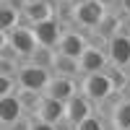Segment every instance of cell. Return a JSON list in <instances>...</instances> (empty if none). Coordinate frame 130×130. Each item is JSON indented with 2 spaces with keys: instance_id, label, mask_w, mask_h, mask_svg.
Listing matches in <instances>:
<instances>
[{
  "instance_id": "9c48e42d",
  "label": "cell",
  "mask_w": 130,
  "mask_h": 130,
  "mask_svg": "<svg viewBox=\"0 0 130 130\" xmlns=\"http://www.w3.org/2000/svg\"><path fill=\"white\" fill-rule=\"evenodd\" d=\"M78 62V73L81 75H89V73H104L109 68L107 62V55H104V47L96 44V42H89V47L81 52V57L75 60Z\"/></svg>"
},
{
  "instance_id": "8fae6325",
  "label": "cell",
  "mask_w": 130,
  "mask_h": 130,
  "mask_svg": "<svg viewBox=\"0 0 130 130\" xmlns=\"http://www.w3.org/2000/svg\"><path fill=\"white\" fill-rule=\"evenodd\" d=\"M96 112V107L86 99V96H81V94H75V96H70L68 102L62 104V120L68 122V125H78V122H83L86 117H91Z\"/></svg>"
},
{
  "instance_id": "9a60e30c",
  "label": "cell",
  "mask_w": 130,
  "mask_h": 130,
  "mask_svg": "<svg viewBox=\"0 0 130 130\" xmlns=\"http://www.w3.org/2000/svg\"><path fill=\"white\" fill-rule=\"evenodd\" d=\"M21 115H24V112H21V107H18L16 94L3 96V99H0V130H3V127H8L10 122H16Z\"/></svg>"
},
{
  "instance_id": "d6986e66",
  "label": "cell",
  "mask_w": 130,
  "mask_h": 130,
  "mask_svg": "<svg viewBox=\"0 0 130 130\" xmlns=\"http://www.w3.org/2000/svg\"><path fill=\"white\" fill-rule=\"evenodd\" d=\"M52 60H55V50H50V47H37L34 52H31V57H29L26 62L37 65V68H47V70H50Z\"/></svg>"
},
{
  "instance_id": "cb8c5ba5",
  "label": "cell",
  "mask_w": 130,
  "mask_h": 130,
  "mask_svg": "<svg viewBox=\"0 0 130 130\" xmlns=\"http://www.w3.org/2000/svg\"><path fill=\"white\" fill-rule=\"evenodd\" d=\"M120 29H122V34L130 37V13H120Z\"/></svg>"
},
{
  "instance_id": "f1b7e54d",
  "label": "cell",
  "mask_w": 130,
  "mask_h": 130,
  "mask_svg": "<svg viewBox=\"0 0 130 130\" xmlns=\"http://www.w3.org/2000/svg\"><path fill=\"white\" fill-rule=\"evenodd\" d=\"M122 96H127V99H130V75H127V83L122 86V91H120Z\"/></svg>"
},
{
  "instance_id": "44dd1931",
  "label": "cell",
  "mask_w": 130,
  "mask_h": 130,
  "mask_svg": "<svg viewBox=\"0 0 130 130\" xmlns=\"http://www.w3.org/2000/svg\"><path fill=\"white\" fill-rule=\"evenodd\" d=\"M16 78H10V75H0V99L3 96H10V94H16Z\"/></svg>"
},
{
  "instance_id": "83f0119b",
  "label": "cell",
  "mask_w": 130,
  "mask_h": 130,
  "mask_svg": "<svg viewBox=\"0 0 130 130\" xmlns=\"http://www.w3.org/2000/svg\"><path fill=\"white\" fill-rule=\"evenodd\" d=\"M55 5H62V8H68V5H73V3H78V0H52Z\"/></svg>"
},
{
  "instance_id": "f546056e",
  "label": "cell",
  "mask_w": 130,
  "mask_h": 130,
  "mask_svg": "<svg viewBox=\"0 0 130 130\" xmlns=\"http://www.w3.org/2000/svg\"><path fill=\"white\" fill-rule=\"evenodd\" d=\"M5 44H8V39H5V34H3V31H0V52L5 50Z\"/></svg>"
},
{
  "instance_id": "277c9868",
  "label": "cell",
  "mask_w": 130,
  "mask_h": 130,
  "mask_svg": "<svg viewBox=\"0 0 130 130\" xmlns=\"http://www.w3.org/2000/svg\"><path fill=\"white\" fill-rule=\"evenodd\" d=\"M102 47H104V55H107L109 68L125 70L130 75V37L120 31V34H115L112 39H107Z\"/></svg>"
},
{
  "instance_id": "5b68a950",
  "label": "cell",
  "mask_w": 130,
  "mask_h": 130,
  "mask_svg": "<svg viewBox=\"0 0 130 130\" xmlns=\"http://www.w3.org/2000/svg\"><path fill=\"white\" fill-rule=\"evenodd\" d=\"M99 112L104 115L109 130H130V99L127 96H122V94L112 96Z\"/></svg>"
},
{
  "instance_id": "d4e9b609",
  "label": "cell",
  "mask_w": 130,
  "mask_h": 130,
  "mask_svg": "<svg viewBox=\"0 0 130 130\" xmlns=\"http://www.w3.org/2000/svg\"><path fill=\"white\" fill-rule=\"evenodd\" d=\"M3 3H5V5H10L13 10H18V13H21V10L26 8V3H29V0H3Z\"/></svg>"
},
{
  "instance_id": "6da1fadb",
  "label": "cell",
  "mask_w": 130,
  "mask_h": 130,
  "mask_svg": "<svg viewBox=\"0 0 130 130\" xmlns=\"http://www.w3.org/2000/svg\"><path fill=\"white\" fill-rule=\"evenodd\" d=\"M107 8L99 5L96 0H78L65 8V24L83 31V34H91V31L99 26V21L104 18Z\"/></svg>"
},
{
  "instance_id": "5bb4252c",
  "label": "cell",
  "mask_w": 130,
  "mask_h": 130,
  "mask_svg": "<svg viewBox=\"0 0 130 130\" xmlns=\"http://www.w3.org/2000/svg\"><path fill=\"white\" fill-rule=\"evenodd\" d=\"M120 13L117 10H107L104 13V18L99 21V26H96L91 34H94V39H96V44H104L107 39H112L115 34H120Z\"/></svg>"
},
{
  "instance_id": "484cf974",
  "label": "cell",
  "mask_w": 130,
  "mask_h": 130,
  "mask_svg": "<svg viewBox=\"0 0 130 130\" xmlns=\"http://www.w3.org/2000/svg\"><path fill=\"white\" fill-rule=\"evenodd\" d=\"M117 13H130V0H117Z\"/></svg>"
},
{
  "instance_id": "ac0fdd59",
  "label": "cell",
  "mask_w": 130,
  "mask_h": 130,
  "mask_svg": "<svg viewBox=\"0 0 130 130\" xmlns=\"http://www.w3.org/2000/svg\"><path fill=\"white\" fill-rule=\"evenodd\" d=\"M21 24V18H18V10H13L10 5H5V3H0V31L3 34H8L13 26H18Z\"/></svg>"
},
{
  "instance_id": "30bf717a",
  "label": "cell",
  "mask_w": 130,
  "mask_h": 130,
  "mask_svg": "<svg viewBox=\"0 0 130 130\" xmlns=\"http://www.w3.org/2000/svg\"><path fill=\"white\" fill-rule=\"evenodd\" d=\"M52 16H57V5L52 3V0H29L26 8L18 13L21 24L24 26H34V24H42V21H47Z\"/></svg>"
},
{
  "instance_id": "7402d4cb",
  "label": "cell",
  "mask_w": 130,
  "mask_h": 130,
  "mask_svg": "<svg viewBox=\"0 0 130 130\" xmlns=\"http://www.w3.org/2000/svg\"><path fill=\"white\" fill-rule=\"evenodd\" d=\"M29 127H31V117H29V115H21L16 122H10V125L3 127V130H29Z\"/></svg>"
},
{
  "instance_id": "8992f818",
  "label": "cell",
  "mask_w": 130,
  "mask_h": 130,
  "mask_svg": "<svg viewBox=\"0 0 130 130\" xmlns=\"http://www.w3.org/2000/svg\"><path fill=\"white\" fill-rule=\"evenodd\" d=\"M65 18L62 16H52L47 21H42V24H34V26H29L31 29V34H34V42H37V47H50V50H55L57 47V42L62 37V31H65Z\"/></svg>"
},
{
  "instance_id": "4fadbf2b",
  "label": "cell",
  "mask_w": 130,
  "mask_h": 130,
  "mask_svg": "<svg viewBox=\"0 0 130 130\" xmlns=\"http://www.w3.org/2000/svg\"><path fill=\"white\" fill-rule=\"evenodd\" d=\"M31 117L42 120V122H50V125H57L62 120V102H55V99L42 94V99H39V104H37V109H34Z\"/></svg>"
},
{
  "instance_id": "7a4b0ae2",
  "label": "cell",
  "mask_w": 130,
  "mask_h": 130,
  "mask_svg": "<svg viewBox=\"0 0 130 130\" xmlns=\"http://www.w3.org/2000/svg\"><path fill=\"white\" fill-rule=\"evenodd\" d=\"M78 94L86 96L96 109H102V107L112 99V96H117L120 91L115 89V83L109 78V73H89V75H81L78 78Z\"/></svg>"
},
{
  "instance_id": "ffe728a7",
  "label": "cell",
  "mask_w": 130,
  "mask_h": 130,
  "mask_svg": "<svg viewBox=\"0 0 130 130\" xmlns=\"http://www.w3.org/2000/svg\"><path fill=\"white\" fill-rule=\"evenodd\" d=\"M73 130H109V125H107V120H104V115L96 109L91 117H86L83 122H78Z\"/></svg>"
},
{
  "instance_id": "e0dca14e",
  "label": "cell",
  "mask_w": 130,
  "mask_h": 130,
  "mask_svg": "<svg viewBox=\"0 0 130 130\" xmlns=\"http://www.w3.org/2000/svg\"><path fill=\"white\" fill-rule=\"evenodd\" d=\"M16 99H18L21 112L31 117V115H34V109H37V104H39V99H42V94H37V91H26V89H16Z\"/></svg>"
},
{
  "instance_id": "3957f363",
  "label": "cell",
  "mask_w": 130,
  "mask_h": 130,
  "mask_svg": "<svg viewBox=\"0 0 130 130\" xmlns=\"http://www.w3.org/2000/svg\"><path fill=\"white\" fill-rule=\"evenodd\" d=\"M13 78H16V86H18V89L44 94L47 83H50V78H52V73H50L47 68H37V65H31V62H21Z\"/></svg>"
},
{
  "instance_id": "2e32d148",
  "label": "cell",
  "mask_w": 130,
  "mask_h": 130,
  "mask_svg": "<svg viewBox=\"0 0 130 130\" xmlns=\"http://www.w3.org/2000/svg\"><path fill=\"white\" fill-rule=\"evenodd\" d=\"M50 73L52 75H65V78H81V73H78V62L70 60V57H62L55 52V60H52L50 65Z\"/></svg>"
},
{
  "instance_id": "ba28073f",
  "label": "cell",
  "mask_w": 130,
  "mask_h": 130,
  "mask_svg": "<svg viewBox=\"0 0 130 130\" xmlns=\"http://www.w3.org/2000/svg\"><path fill=\"white\" fill-rule=\"evenodd\" d=\"M89 42H91V39L86 37L83 31L73 29V26H65V31H62V37H60V42H57L55 52H57V55H62V57L78 60V57H81V52L89 47Z\"/></svg>"
},
{
  "instance_id": "7c38bea8",
  "label": "cell",
  "mask_w": 130,
  "mask_h": 130,
  "mask_svg": "<svg viewBox=\"0 0 130 130\" xmlns=\"http://www.w3.org/2000/svg\"><path fill=\"white\" fill-rule=\"evenodd\" d=\"M75 94H78V78H65V75H52L47 89H44V96H50L55 102H62V104Z\"/></svg>"
},
{
  "instance_id": "52a82bcc",
  "label": "cell",
  "mask_w": 130,
  "mask_h": 130,
  "mask_svg": "<svg viewBox=\"0 0 130 130\" xmlns=\"http://www.w3.org/2000/svg\"><path fill=\"white\" fill-rule=\"evenodd\" d=\"M5 39H8V50L13 52V55H16L21 62H26V60L31 57V52L37 50L34 34H31V29H29V26H24V24L13 26V29L5 34Z\"/></svg>"
},
{
  "instance_id": "4316f807",
  "label": "cell",
  "mask_w": 130,
  "mask_h": 130,
  "mask_svg": "<svg viewBox=\"0 0 130 130\" xmlns=\"http://www.w3.org/2000/svg\"><path fill=\"white\" fill-rule=\"evenodd\" d=\"M96 3H99V5H104L107 10H115V8H117V0H96Z\"/></svg>"
},
{
  "instance_id": "603a6c76",
  "label": "cell",
  "mask_w": 130,
  "mask_h": 130,
  "mask_svg": "<svg viewBox=\"0 0 130 130\" xmlns=\"http://www.w3.org/2000/svg\"><path fill=\"white\" fill-rule=\"evenodd\" d=\"M29 130H55V125L42 122V120H34V117H31V127H29Z\"/></svg>"
}]
</instances>
